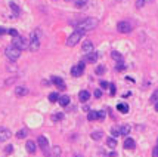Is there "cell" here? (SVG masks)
Instances as JSON below:
<instances>
[{"mask_svg":"<svg viewBox=\"0 0 158 157\" xmlns=\"http://www.w3.org/2000/svg\"><path fill=\"white\" fill-rule=\"evenodd\" d=\"M96 27H98V19L96 18H86V19L80 21L79 24H76V30H80L83 33L95 30Z\"/></svg>","mask_w":158,"mask_h":157,"instance_id":"obj_1","label":"cell"},{"mask_svg":"<svg viewBox=\"0 0 158 157\" xmlns=\"http://www.w3.org/2000/svg\"><path fill=\"white\" fill-rule=\"evenodd\" d=\"M4 53H6V56H7V59H9V61L15 62V61L21 56V49H18L16 46L10 44V46H7V47H6Z\"/></svg>","mask_w":158,"mask_h":157,"instance_id":"obj_2","label":"cell"},{"mask_svg":"<svg viewBox=\"0 0 158 157\" xmlns=\"http://www.w3.org/2000/svg\"><path fill=\"white\" fill-rule=\"evenodd\" d=\"M83 36H84V33H83V31L76 30V31H74V33H73V34H71V36L67 39V44H68L70 47H71V46H76L80 40H81V37H83Z\"/></svg>","mask_w":158,"mask_h":157,"instance_id":"obj_3","label":"cell"},{"mask_svg":"<svg viewBox=\"0 0 158 157\" xmlns=\"http://www.w3.org/2000/svg\"><path fill=\"white\" fill-rule=\"evenodd\" d=\"M37 144H39V147L41 148V151L44 153V156L49 157V154H50V151H49V141H47V138L46 136H39L37 138Z\"/></svg>","mask_w":158,"mask_h":157,"instance_id":"obj_4","label":"cell"},{"mask_svg":"<svg viewBox=\"0 0 158 157\" xmlns=\"http://www.w3.org/2000/svg\"><path fill=\"white\" fill-rule=\"evenodd\" d=\"M39 47H40V39H39V36H37V31H34V33L31 34V39H30L28 49H30L31 52H36Z\"/></svg>","mask_w":158,"mask_h":157,"instance_id":"obj_5","label":"cell"},{"mask_svg":"<svg viewBox=\"0 0 158 157\" xmlns=\"http://www.w3.org/2000/svg\"><path fill=\"white\" fill-rule=\"evenodd\" d=\"M12 44L13 46H16L18 49H25V47H28V41L25 40V37H21V36H16V37H13V40H12Z\"/></svg>","mask_w":158,"mask_h":157,"instance_id":"obj_6","label":"cell"},{"mask_svg":"<svg viewBox=\"0 0 158 157\" xmlns=\"http://www.w3.org/2000/svg\"><path fill=\"white\" fill-rule=\"evenodd\" d=\"M117 30H118L120 33H123V34H127V33L132 31V24L127 22V21H120L118 24H117Z\"/></svg>","mask_w":158,"mask_h":157,"instance_id":"obj_7","label":"cell"},{"mask_svg":"<svg viewBox=\"0 0 158 157\" xmlns=\"http://www.w3.org/2000/svg\"><path fill=\"white\" fill-rule=\"evenodd\" d=\"M83 73H84V62H80L79 65H74V67L71 68V74H73L74 77H80Z\"/></svg>","mask_w":158,"mask_h":157,"instance_id":"obj_8","label":"cell"},{"mask_svg":"<svg viewBox=\"0 0 158 157\" xmlns=\"http://www.w3.org/2000/svg\"><path fill=\"white\" fill-rule=\"evenodd\" d=\"M10 136H12V133H10V130L7 127H0V142L9 139Z\"/></svg>","mask_w":158,"mask_h":157,"instance_id":"obj_9","label":"cell"},{"mask_svg":"<svg viewBox=\"0 0 158 157\" xmlns=\"http://www.w3.org/2000/svg\"><path fill=\"white\" fill-rule=\"evenodd\" d=\"M50 81H52L55 86H58L59 89H62V90L67 87V86H65V81H64V80H62L61 77H56V76H53V77L50 78Z\"/></svg>","mask_w":158,"mask_h":157,"instance_id":"obj_10","label":"cell"},{"mask_svg":"<svg viewBox=\"0 0 158 157\" xmlns=\"http://www.w3.org/2000/svg\"><path fill=\"white\" fill-rule=\"evenodd\" d=\"M27 93H28V89H27L25 86H16V87H15V95H16V96L21 98V96H25Z\"/></svg>","mask_w":158,"mask_h":157,"instance_id":"obj_11","label":"cell"},{"mask_svg":"<svg viewBox=\"0 0 158 157\" xmlns=\"http://www.w3.org/2000/svg\"><path fill=\"white\" fill-rule=\"evenodd\" d=\"M81 49H83V52H84V53H90V52H93V43H92V41H89V40H86V41L83 43Z\"/></svg>","mask_w":158,"mask_h":157,"instance_id":"obj_12","label":"cell"},{"mask_svg":"<svg viewBox=\"0 0 158 157\" xmlns=\"http://www.w3.org/2000/svg\"><path fill=\"white\" fill-rule=\"evenodd\" d=\"M96 59H98V53L95 50L90 52V53H86V56H84V61L86 62H96Z\"/></svg>","mask_w":158,"mask_h":157,"instance_id":"obj_13","label":"cell"},{"mask_svg":"<svg viewBox=\"0 0 158 157\" xmlns=\"http://www.w3.org/2000/svg\"><path fill=\"white\" fill-rule=\"evenodd\" d=\"M134 147H136L134 139H133V138H126V141H124V148H126V150H133Z\"/></svg>","mask_w":158,"mask_h":157,"instance_id":"obj_14","label":"cell"},{"mask_svg":"<svg viewBox=\"0 0 158 157\" xmlns=\"http://www.w3.org/2000/svg\"><path fill=\"white\" fill-rule=\"evenodd\" d=\"M25 148H27V151L30 153V154H34L36 153V142L34 141H27V144H25Z\"/></svg>","mask_w":158,"mask_h":157,"instance_id":"obj_15","label":"cell"},{"mask_svg":"<svg viewBox=\"0 0 158 157\" xmlns=\"http://www.w3.org/2000/svg\"><path fill=\"white\" fill-rule=\"evenodd\" d=\"M89 98H90V93H89V90H80L79 99L81 101V102H87V101H89Z\"/></svg>","mask_w":158,"mask_h":157,"instance_id":"obj_16","label":"cell"},{"mask_svg":"<svg viewBox=\"0 0 158 157\" xmlns=\"http://www.w3.org/2000/svg\"><path fill=\"white\" fill-rule=\"evenodd\" d=\"M130 130H132V127H130V124H123V126H120V133L121 135H129L130 133Z\"/></svg>","mask_w":158,"mask_h":157,"instance_id":"obj_17","label":"cell"},{"mask_svg":"<svg viewBox=\"0 0 158 157\" xmlns=\"http://www.w3.org/2000/svg\"><path fill=\"white\" fill-rule=\"evenodd\" d=\"M49 157H61V148L58 147V145H55L52 150H50V154Z\"/></svg>","mask_w":158,"mask_h":157,"instance_id":"obj_18","label":"cell"},{"mask_svg":"<svg viewBox=\"0 0 158 157\" xmlns=\"http://www.w3.org/2000/svg\"><path fill=\"white\" fill-rule=\"evenodd\" d=\"M117 110H118L120 113H123V114H127V113H129V105L124 104V102H121V104L117 105Z\"/></svg>","mask_w":158,"mask_h":157,"instance_id":"obj_19","label":"cell"},{"mask_svg":"<svg viewBox=\"0 0 158 157\" xmlns=\"http://www.w3.org/2000/svg\"><path fill=\"white\" fill-rule=\"evenodd\" d=\"M89 121H93V120H99V111H90L89 116H87Z\"/></svg>","mask_w":158,"mask_h":157,"instance_id":"obj_20","label":"cell"},{"mask_svg":"<svg viewBox=\"0 0 158 157\" xmlns=\"http://www.w3.org/2000/svg\"><path fill=\"white\" fill-rule=\"evenodd\" d=\"M59 104H61L62 107H67V105L70 104V96H67V95L61 96V98H59Z\"/></svg>","mask_w":158,"mask_h":157,"instance_id":"obj_21","label":"cell"},{"mask_svg":"<svg viewBox=\"0 0 158 157\" xmlns=\"http://www.w3.org/2000/svg\"><path fill=\"white\" fill-rule=\"evenodd\" d=\"M92 139H95V141H99L101 138H102V132L101 130H95V132H92Z\"/></svg>","mask_w":158,"mask_h":157,"instance_id":"obj_22","label":"cell"},{"mask_svg":"<svg viewBox=\"0 0 158 157\" xmlns=\"http://www.w3.org/2000/svg\"><path fill=\"white\" fill-rule=\"evenodd\" d=\"M107 145H108L109 148H115V147H117L115 138H108V139H107Z\"/></svg>","mask_w":158,"mask_h":157,"instance_id":"obj_23","label":"cell"},{"mask_svg":"<svg viewBox=\"0 0 158 157\" xmlns=\"http://www.w3.org/2000/svg\"><path fill=\"white\" fill-rule=\"evenodd\" d=\"M27 135H28V130H27V129H21V130H18V133H16V136H18L19 139L25 138Z\"/></svg>","mask_w":158,"mask_h":157,"instance_id":"obj_24","label":"cell"},{"mask_svg":"<svg viewBox=\"0 0 158 157\" xmlns=\"http://www.w3.org/2000/svg\"><path fill=\"white\" fill-rule=\"evenodd\" d=\"M86 4H87V0H76V7H79V9L86 7Z\"/></svg>","mask_w":158,"mask_h":157,"instance_id":"obj_25","label":"cell"},{"mask_svg":"<svg viewBox=\"0 0 158 157\" xmlns=\"http://www.w3.org/2000/svg\"><path fill=\"white\" fill-rule=\"evenodd\" d=\"M9 6H10V9L15 12V15H19V12H21V10H19V7H18L13 1H10V3H9Z\"/></svg>","mask_w":158,"mask_h":157,"instance_id":"obj_26","label":"cell"},{"mask_svg":"<svg viewBox=\"0 0 158 157\" xmlns=\"http://www.w3.org/2000/svg\"><path fill=\"white\" fill-rule=\"evenodd\" d=\"M49 101H50V102H56V101H59V95L55 93V92L50 93V95H49Z\"/></svg>","mask_w":158,"mask_h":157,"instance_id":"obj_27","label":"cell"},{"mask_svg":"<svg viewBox=\"0 0 158 157\" xmlns=\"http://www.w3.org/2000/svg\"><path fill=\"white\" fill-rule=\"evenodd\" d=\"M111 133H112V138H117V136H120V135H121V133H120V127L114 126V127L111 129Z\"/></svg>","mask_w":158,"mask_h":157,"instance_id":"obj_28","label":"cell"},{"mask_svg":"<svg viewBox=\"0 0 158 157\" xmlns=\"http://www.w3.org/2000/svg\"><path fill=\"white\" fill-rule=\"evenodd\" d=\"M111 56H112V58H114V59H115V61H121V58H123V56H121V53H118V52H117V50H114V52H112V53H111Z\"/></svg>","mask_w":158,"mask_h":157,"instance_id":"obj_29","label":"cell"},{"mask_svg":"<svg viewBox=\"0 0 158 157\" xmlns=\"http://www.w3.org/2000/svg\"><path fill=\"white\" fill-rule=\"evenodd\" d=\"M104 71H105V67H104V65H98V67H96V74H98V76L104 74Z\"/></svg>","mask_w":158,"mask_h":157,"instance_id":"obj_30","label":"cell"},{"mask_svg":"<svg viewBox=\"0 0 158 157\" xmlns=\"http://www.w3.org/2000/svg\"><path fill=\"white\" fill-rule=\"evenodd\" d=\"M151 102H152V104L158 102V90H155V92L152 93V96H151Z\"/></svg>","mask_w":158,"mask_h":157,"instance_id":"obj_31","label":"cell"},{"mask_svg":"<svg viewBox=\"0 0 158 157\" xmlns=\"http://www.w3.org/2000/svg\"><path fill=\"white\" fill-rule=\"evenodd\" d=\"M115 70H117V71H124V70H126V65H124V64H121V62H118V64H117V67H115Z\"/></svg>","mask_w":158,"mask_h":157,"instance_id":"obj_32","label":"cell"},{"mask_svg":"<svg viewBox=\"0 0 158 157\" xmlns=\"http://www.w3.org/2000/svg\"><path fill=\"white\" fill-rule=\"evenodd\" d=\"M7 33H9L12 37H16V36H18V31H16L15 28H10V30H7Z\"/></svg>","mask_w":158,"mask_h":157,"instance_id":"obj_33","label":"cell"},{"mask_svg":"<svg viewBox=\"0 0 158 157\" xmlns=\"http://www.w3.org/2000/svg\"><path fill=\"white\" fill-rule=\"evenodd\" d=\"M145 3H146L145 0H136V7H137V9H140V7H142Z\"/></svg>","mask_w":158,"mask_h":157,"instance_id":"obj_34","label":"cell"},{"mask_svg":"<svg viewBox=\"0 0 158 157\" xmlns=\"http://www.w3.org/2000/svg\"><path fill=\"white\" fill-rule=\"evenodd\" d=\"M62 118H64V114H62V113H58V114H55V116H53V120H55V121L62 120Z\"/></svg>","mask_w":158,"mask_h":157,"instance_id":"obj_35","label":"cell"},{"mask_svg":"<svg viewBox=\"0 0 158 157\" xmlns=\"http://www.w3.org/2000/svg\"><path fill=\"white\" fill-rule=\"evenodd\" d=\"M105 117H107V111L105 110H101L99 111V120H104Z\"/></svg>","mask_w":158,"mask_h":157,"instance_id":"obj_36","label":"cell"},{"mask_svg":"<svg viewBox=\"0 0 158 157\" xmlns=\"http://www.w3.org/2000/svg\"><path fill=\"white\" fill-rule=\"evenodd\" d=\"M109 93H111V96H114V95H115V86H114L112 83L109 84Z\"/></svg>","mask_w":158,"mask_h":157,"instance_id":"obj_37","label":"cell"},{"mask_svg":"<svg viewBox=\"0 0 158 157\" xmlns=\"http://www.w3.org/2000/svg\"><path fill=\"white\" fill-rule=\"evenodd\" d=\"M102 96V90L101 89H96L95 90V98H101Z\"/></svg>","mask_w":158,"mask_h":157,"instance_id":"obj_38","label":"cell"},{"mask_svg":"<svg viewBox=\"0 0 158 157\" xmlns=\"http://www.w3.org/2000/svg\"><path fill=\"white\" fill-rule=\"evenodd\" d=\"M108 87H109V84L107 81H101V89H108Z\"/></svg>","mask_w":158,"mask_h":157,"instance_id":"obj_39","label":"cell"},{"mask_svg":"<svg viewBox=\"0 0 158 157\" xmlns=\"http://www.w3.org/2000/svg\"><path fill=\"white\" fill-rule=\"evenodd\" d=\"M12 150H13V147H12V145H7V147L4 148V151H6V154H9V153H12Z\"/></svg>","mask_w":158,"mask_h":157,"instance_id":"obj_40","label":"cell"},{"mask_svg":"<svg viewBox=\"0 0 158 157\" xmlns=\"http://www.w3.org/2000/svg\"><path fill=\"white\" fill-rule=\"evenodd\" d=\"M152 157H158V145L152 150Z\"/></svg>","mask_w":158,"mask_h":157,"instance_id":"obj_41","label":"cell"},{"mask_svg":"<svg viewBox=\"0 0 158 157\" xmlns=\"http://www.w3.org/2000/svg\"><path fill=\"white\" fill-rule=\"evenodd\" d=\"M7 33V30H4L3 27H0V36H3V34H6Z\"/></svg>","mask_w":158,"mask_h":157,"instance_id":"obj_42","label":"cell"},{"mask_svg":"<svg viewBox=\"0 0 158 157\" xmlns=\"http://www.w3.org/2000/svg\"><path fill=\"white\" fill-rule=\"evenodd\" d=\"M109 157H117V153H115V151H112V153H109Z\"/></svg>","mask_w":158,"mask_h":157,"instance_id":"obj_43","label":"cell"},{"mask_svg":"<svg viewBox=\"0 0 158 157\" xmlns=\"http://www.w3.org/2000/svg\"><path fill=\"white\" fill-rule=\"evenodd\" d=\"M126 80H127V81H132V83L134 81V80H133V78H132V77H126Z\"/></svg>","mask_w":158,"mask_h":157,"instance_id":"obj_44","label":"cell"},{"mask_svg":"<svg viewBox=\"0 0 158 157\" xmlns=\"http://www.w3.org/2000/svg\"><path fill=\"white\" fill-rule=\"evenodd\" d=\"M155 111H158V102H155Z\"/></svg>","mask_w":158,"mask_h":157,"instance_id":"obj_45","label":"cell"},{"mask_svg":"<svg viewBox=\"0 0 158 157\" xmlns=\"http://www.w3.org/2000/svg\"><path fill=\"white\" fill-rule=\"evenodd\" d=\"M145 1H148V3H151V1H154V0H145Z\"/></svg>","mask_w":158,"mask_h":157,"instance_id":"obj_46","label":"cell"},{"mask_svg":"<svg viewBox=\"0 0 158 157\" xmlns=\"http://www.w3.org/2000/svg\"><path fill=\"white\" fill-rule=\"evenodd\" d=\"M65 1H73V0H65Z\"/></svg>","mask_w":158,"mask_h":157,"instance_id":"obj_47","label":"cell"}]
</instances>
